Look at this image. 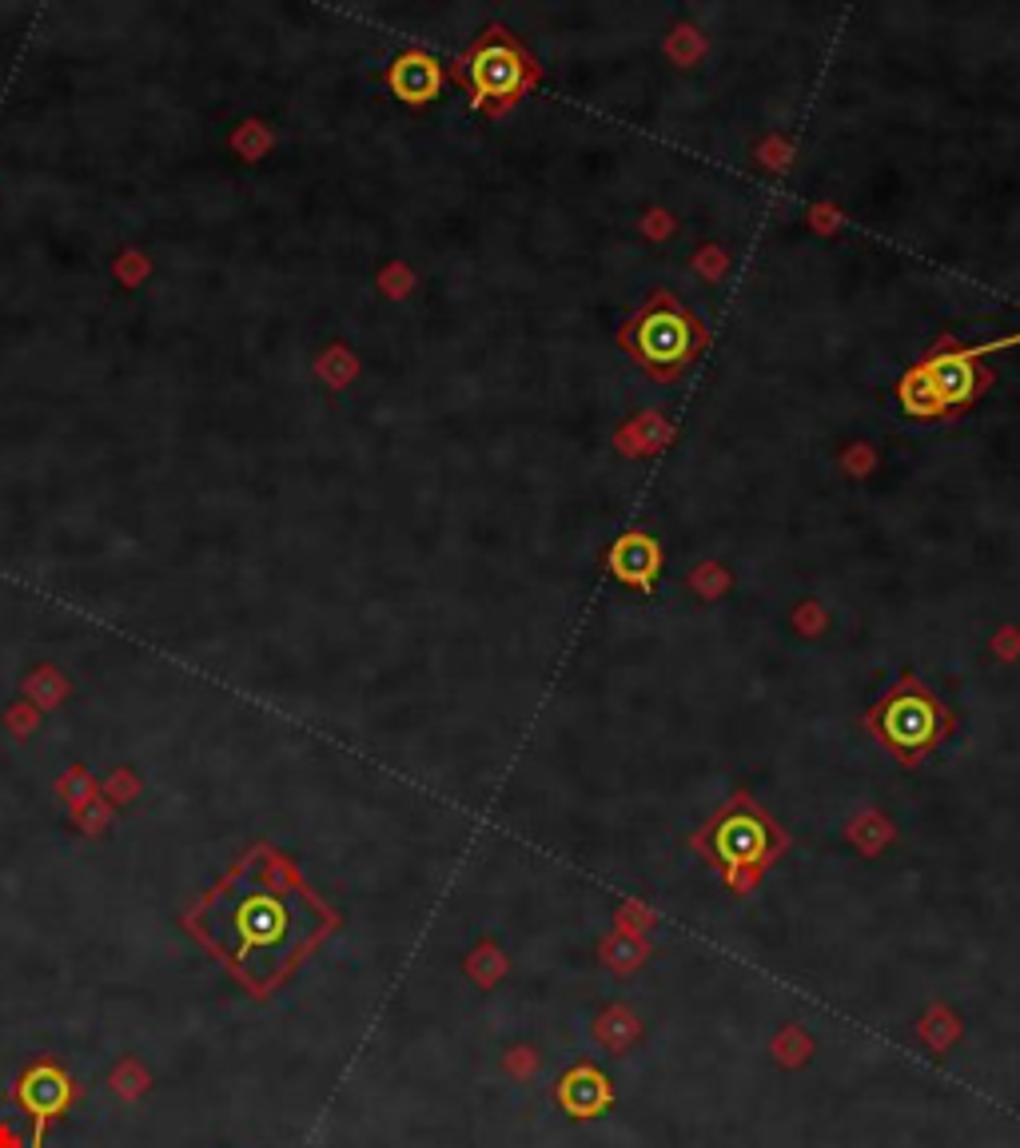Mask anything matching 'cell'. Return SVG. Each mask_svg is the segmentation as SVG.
Instances as JSON below:
<instances>
[{"instance_id":"1","label":"cell","mask_w":1020,"mask_h":1148,"mask_svg":"<svg viewBox=\"0 0 1020 1148\" xmlns=\"http://www.w3.org/2000/svg\"><path fill=\"white\" fill-rule=\"evenodd\" d=\"M618 348L654 379L673 383L702 360V351L709 348V331L690 307L673 300L670 291H654L638 312H630L627 324L618 327Z\"/></svg>"},{"instance_id":"2","label":"cell","mask_w":1020,"mask_h":1148,"mask_svg":"<svg viewBox=\"0 0 1020 1148\" xmlns=\"http://www.w3.org/2000/svg\"><path fill=\"white\" fill-rule=\"evenodd\" d=\"M993 379L997 375L981 363V351L961 348L952 336H945L937 348L925 351V360H916L901 375L897 395L913 419H952L964 407H973L993 387Z\"/></svg>"},{"instance_id":"3","label":"cell","mask_w":1020,"mask_h":1148,"mask_svg":"<svg viewBox=\"0 0 1020 1148\" xmlns=\"http://www.w3.org/2000/svg\"><path fill=\"white\" fill-rule=\"evenodd\" d=\"M454 76L471 93V105L487 117H507L510 108L543 84V64L510 33L507 24H490L466 57L454 64Z\"/></svg>"},{"instance_id":"4","label":"cell","mask_w":1020,"mask_h":1148,"mask_svg":"<svg viewBox=\"0 0 1020 1148\" xmlns=\"http://www.w3.org/2000/svg\"><path fill=\"white\" fill-rule=\"evenodd\" d=\"M870 726L889 750H897L904 762H913V758H921L928 746H937L949 734L952 718L913 674H904L901 682L873 706Z\"/></svg>"},{"instance_id":"5","label":"cell","mask_w":1020,"mask_h":1148,"mask_svg":"<svg viewBox=\"0 0 1020 1148\" xmlns=\"http://www.w3.org/2000/svg\"><path fill=\"white\" fill-rule=\"evenodd\" d=\"M714 854L730 870H757L774 854V830L754 810L726 813L714 830Z\"/></svg>"},{"instance_id":"6","label":"cell","mask_w":1020,"mask_h":1148,"mask_svg":"<svg viewBox=\"0 0 1020 1148\" xmlns=\"http://www.w3.org/2000/svg\"><path fill=\"white\" fill-rule=\"evenodd\" d=\"M606 570L615 575L622 587L630 591H642V594H654L658 587V575H661V546L654 534L646 531H627L618 534L610 555H606Z\"/></svg>"},{"instance_id":"7","label":"cell","mask_w":1020,"mask_h":1148,"mask_svg":"<svg viewBox=\"0 0 1020 1148\" xmlns=\"http://www.w3.org/2000/svg\"><path fill=\"white\" fill-rule=\"evenodd\" d=\"M72 1092H76V1085H72L69 1073H60L57 1065H36L24 1073V1080L16 1085V1097H21V1104L33 1113V1121H36L33 1148H40V1140H45L48 1121L69 1109Z\"/></svg>"},{"instance_id":"8","label":"cell","mask_w":1020,"mask_h":1148,"mask_svg":"<svg viewBox=\"0 0 1020 1148\" xmlns=\"http://www.w3.org/2000/svg\"><path fill=\"white\" fill-rule=\"evenodd\" d=\"M387 84L406 105H427V100H435L442 93V69L439 60L427 57V52H403L387 69Z\"/></svg>"},{"instance_id":"9","label":"cell","mask_w":1020,"mask_h":1148,"mask_svg":"<svg viewBox=\"0 0 1020 1148\" xmlns=\"http://www.w3.org/2000/svg\"><path fill=\"white\" fill-rule=\"evenodd\" d=\"M283 926L291 929L288 905L267 897V893H255L240 905V933L247 938V945H267V941L283 938Z\"/></svg>"},{"instance_id":"10","label":"cell","mask_w":1020,"mask_h":1148,"mask_svg":"<svg viewBox=\"0 0 1020 1148\" xmlns=\"http://www.w3.org/2000/svg\"><path fill=\"white\" fill-rule=\"evenodd\" d=\"M108 1089L117 1092L120 1101H139V1097L151 1089V1073L144 1068L139 1056H124V1061H117V1068L108 1073Z\"/></svg>"},{"instance_id":"11","label":"cell","mask_w":1020,"mask_h":1148,"mask_svg":"<svg viewBox=\"0 0 1020 1148\" xmlns=\"http://www.w3.org/2000/svg\"><path fill=\"white\" fill-rule=\"evenodd\" d=\"M60 794H64V801H72V806H84V801H93V782H88L84 770H72V774L60 782Z\"/></svg>"},{"instance_id":"12","label":"cell","mask_w":1020,"mask_h":1148,"mask_svg":"<svg viewBox=\"0 0 1020 1148\" xmlns=\"http://www.w3.org/2000/svg\"><path fill=\"white\" fill-rule=\"evenodd\" d=\"M112 794H117L120 801H124V798H132V794H136V777L117 774V777H112Z\"/></svg>"},{"instance_id":"13","label":"cell","mask_w":1020,"mask_h":1148,"mask_svg":"<svg viewBox=\"0 0 1020 1148\" xmlns=\"http://www.w3.org/2000/svg\"><path fill=\"white\" fill-rule=\"evenodd\" d=\"M1020 343V331L1017 336H1005V339H993V343H985V348H976L981 355H988V351H1005V348H1017Z\"/></svg>"},{"instance_id":"14","label":"cell","mask_w":1020,"mask_h":1148,"mask_svg":"<svg viewBox=\"0 0 1020 1148\" xmlns=\"http://www.w3.org/2000/svg\"><path fill=\"white\" fill-rule=\"evenodd\" d=\"M0 1148H24L21 1137H16V1128H12V1125H0Z\"/></svg>"}]
</instances>
